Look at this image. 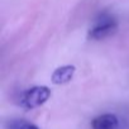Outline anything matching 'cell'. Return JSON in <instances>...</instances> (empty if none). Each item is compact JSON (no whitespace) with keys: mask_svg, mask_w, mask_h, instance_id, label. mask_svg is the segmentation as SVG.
Listing matches in <instances>:
<instances>
[{"mask_svg":"<svg viewBox=\"0 0 129 129\" xmlns=\"http://www.w3.org/2000/svg\"><path fill=\"white\" fill-rule=\"evenodd\" d=\"M9 129H39L36 124L25 120H13L9 123Z\"/></svg>","mask_w":129,"mask_h":129,"instance_id":"5b68a950","label":"cell"},{"mask_svg":"<svg viewBox=\"0 0 129 129\" xmlns=\"http://www.w3.org/2000/svg\"><path fill=\"white\" fill-rule=\"evenodd\" d=\"M51 98V90L47 86H33L25 90L20 98V106L25 110L36 109L43 105Z\"/></svg>","mask_w":129,"mask_h":129,"instance_id":"7a4b0ae2","label":"cell"},{"mask_svg":"<svg viewBox=\"0 0 129 129\" xmlns=\"http://www.w3.org/2000/svg\"><path fill=\"white\" fill-rule=\"evenodd\" d=\"M119 120L114 114H103L92 119L91 129H118Z\"/></svg>","mask_w":129,"mask_h":129,"instance_id":"277c9868","label":"cell"},{"mask_svg":"<svg viewBox=\"0 0 129 129\" xmlns=\"http://www.w3.org/2000/svg\"><path fill=\"white\" fill-rule=\"evenodd\" d=\"M76 67L74 64H64V66H61L58 69L54 70V72L52 74V82L54 85H64V84H69L74 75H75Z\"/></svg>","mask_w":129,"mask_h":129,"instance_id":"3957f363","label":"cell"},{"mask_svg":"<svg viewBox=\"0 0 129 129\" xmlns=\"http://www.w3.org/2000/svg\"><path fill=\"white\" fill-rule=\"evenodd\" d=\"M118 29V22L116 19L108 13H101L95 19L94 24L89 29L87 37L92 41H101L110 36H113Z\"/></svg>","mask_w":129,"mask_h":129,"instance_id":"6da1fadb","label":"cell"}]
</instances>
